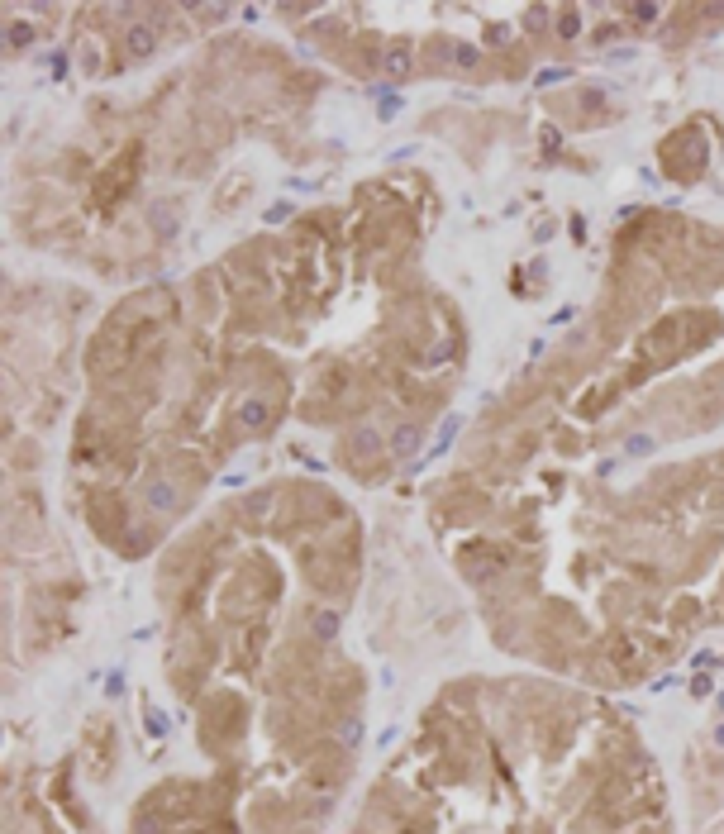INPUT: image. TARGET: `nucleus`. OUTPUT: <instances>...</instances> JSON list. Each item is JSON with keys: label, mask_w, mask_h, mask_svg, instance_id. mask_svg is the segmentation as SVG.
Masks as SVG:
<instances>
[{"label": "nucleus", "mask_w": 724, "mask_h": 834, "mask_svg": "<svg viewBox=\"0 0 724 834\" xmlns=\"http://www.w3.org/2000/svg\"><path fill=\"white\" fill-rule=\"evenodd\" d=\"M382 72L391 77V82H405L414 72V53H410V43H391L386 53H382Z\"/></svg>", "instance_id": "f257e3e1"}, {"label": "nucleus", "mask_w": 724, "mask_h": 834, "mask_svg": "<svg viewBox=\"0 0 724 834\" xmlns=\"http://www.w3.org/2000/svg\"><path fill=\"white\" fill-rule=\"evenodd\" d=\"M348 448H353L358 458H377V453H382V429H372V424H358V429L348 434Z\"/></svg>", "instance_id": "7ed1b4c3"}, {"label": "nucleus", "mask_w": 724, "mask_h": 834, "mask_svg": "<svg viewBox=\"0 0 724 834\" xmlns=\"http://www.w3.org/2000/svg\"><path fill=\"white\" fill-rule=\"evenodd\" d=\"M314 634H319V639H329V634H334V615H319V625H314Z\"/></svg>", "instance_id": "a211bd4d"}, {"label": "nucleus", "mask_w": 724, "mask_h": 834, "mask_svg": "<svg viewBox=\"0 0 724 834\" xmlns=\"http://www.w3.org/2000/svg\"><path fill=\"white\" fill-rule=\"evenodd\" d=\"M143 501H148L153 511H177V487H172V482H148Z\"/></svg>", "instance_id": "20e7f679"}, {"label": "nucleus", "mask_w": 724, "mask_h": 834, "mask_svg": "<svg viewBox=\"0 0 724 834\" xmlns=\"http://www.w3.org/2000/svg\"><path fill=\"white\" fill-rule=\"evenodd\" d=\"M577 29H582V14L577 10H558V38H577Z\"/></svg>", "instance_id": "6e6552de"}, {"label": "nucleus", "mask_w": 724, "mask_h": 834, "mask_svg": "<svg viewBox=\"0 0 724 834\" xmlns=\"http://www.w3.org/2000/svg\"><path fill=\"white\" fill-rule=\"evenodd\" d=\"M720 706H724V701H720Z\"/></svg>", "instance_id": "aec40b11"}, {"label": "nucleus", "mask_w": 724, "mask_h": 834, "mask_svg": "<svg viewBox=\"0 0 724 834\" xmlns=\"http://www.w3.org/2000/svg\"><path fill=\"white\" fill-rule=\"evenodd\" d=\"M553 19V10H529V29H543Z\"/></svg>", "instance_id": "4468645a"}, {"label": "nucleus", "mask_w": 724, "mask_h": 834, "mask_svg": "<svg viewBox=\"0 0 724 834\" xmlns=\"http://www.w3.org/2000/svg\"><path fill=\"white\" fill-rule=\"evenodd\" d=\"M629 14H634V19H658V5H634Z\"/></svg>", "instance_id": "2eb2a0df"}, {"label": "nucleus", "mask_w": 724, "mask_h": 834, "mask_svg": "<svg viewBox=\"0 0 724 834\" xmlns=\"http://www.w3.org/2000/svg\"><path fill=\"white\" fill-rule=\"evenodd\" d=\"M238 419H243V429H262V424H267V401L248 396V401L238 406Z\"/></svg>", "instance_id": "423d86ee"}, {"label": "nucleus", "mask_w": 724, "mask_h": 834, "mask_svg": "<svg viewBox=\"0 0 724 834\" xmlns=\"http://www.w3.org/2000/svg\"><path fill=\"white\" fill-rule=\"evenodd\" d=\"M715 739H720V744H724V725H720V730H715Z\"/></svg>", "instance_id": "6ab92c4d"}, {"label": "nucleus", "mask_w": 724, "mask_h": 834, "mask_svg": "<svg viewBox=\"0 0 724 834\" xmlns=\"http://www.w3.org/2000/svg\"><path fill=\"white\" fill-rule=\"evenodd\" d=\"M148 219H153L162 234H172V229H177V206H172V201H153V206H148Z\"/></svg>", "instance_id": "0eeeda50"}, {"label": "nucleus", "mask_w": 724, "mask_h": 834, "mask_svg": "<svg viewBox=\"0 0 724 834\" xmlns=\"http://www.w3.org/2000/svg\"><path fill=\"white\" fill-rule=\"evenodd\" d=\"M153 48H158V34H153L148 24H134V29H129V53H134V58H148Z\"/></svg>", "instance_id": "39448f33"}, {"label": "nucleus", "mask_w": 724, "mask_h": 834, "mask_svg": "<svg viewBox=\"0 0 724 834\" xmlns=\"http://www.w3.org/2000/svg\"><path fill=\"white\" fill-rule=\"evenodd\" d=\"M396 110H401V96L396 91H382V119H396Z\"/></svg>", "instance_id": "9d476101"}, {"label": "nucleus", "mask_w": 724, "mask_h": 834, "mask_svg": "<svg viewBox=\"0 0 724 834\" xmlns=\"http://www.w3.org/2000/svg\"><path fill=\"white\" fill-rule=\"evenodd\" d=\"M248 511H253V515H262V511H267V496H262V491H253V496H248Z\"/></svg>", "instance_id": "f3484780"}, {"label": "nucleus", "mask_w": 724, "mask_h": 834, "mask_svg": "<svg viewBox=\"0 0 724 834\" xmlns=\"http://www.w3.org/2000/svg\"><path fill=\"white\" fill-rule=\"evenodd\" d=\"M419 443H424V429H419L414 419L396 424V434H391V453H396V458H414V453H419Z\"/></svg>", "instance_id": "f03ea898"}, {"label": "nucleus", "mask_w": 724, "mask_h": 834, "mask_svg": "<svg viewBox=\"0 0 724 834\" xmlns=\"http://www.w3.org/2000/svg\"><path fill=\"white\" fill-rule=\"evenodd\" d=\"M29 38H34V29H29V24H14V29H10V48H24Z\"/></svg>", "instance_id": "9b49d317"}, {"label": "nucleus", "mask_w": 724, "mask_h": 834, "mask_svg": "<svg viewBox=\"0 0 724 834\" xmlns=\"http://www.w3.org/2000/svg\"><path fill=\"white\" fill-rule=\"evenodd\" d=\"M486 43H510V24H496V29H486Z\"/></svg>", "instance_id": "ddd939ff"}, {"label": "nucleus", "mask_w": 724, "mask_h": 834, "mask_svg": "<svg viewBox=\"0 0 724 834\" xmlns=\"http://www.w3.org/2000/svg\"><path fill=\"white\" fill-rule=\"evenodd\" d=\"M562 77H567V67H548V72L538 77V86H548V82H562Z\"/></svg>", "instance_id": "dca6fc26"}, {"label": "nucleus", "mask_w": 724, "mask_h": 834, "mask_svg": "<svg viewBox=\"0 0 724 834\" xmlns=\"http://www.w3.org/2000/svg\"><path fill=\"white\" fill-rule=\"evenodd\" d=\"M658 443H653V434H629L624 439V453H634V458H643V453H653Z\"/></svg>", "instance_id": "1a4fd4ad"}, {"label": "nucleus", "mask_w": 724, "mask_h": 834, "mask_svg": "<svg viewBox=\"0 0 724 834\" xmlns=\"http://www.w3.org/2000/svg\"><path fill=\"white\" fill-rule=\"evenodd\" d=\"M453 58H458V67H477V58H482V53H477L472 43H462V48H458Z\"/></svg>", "instance_id": "f8f14e48"}]
</instances>
